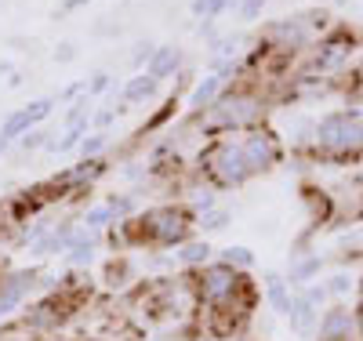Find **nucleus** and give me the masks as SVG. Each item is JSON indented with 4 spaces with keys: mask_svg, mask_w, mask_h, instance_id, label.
<instances>
[{
    "mask_svg": "<svg viewBox=\"0 0 363 341\" xmlns=\"http://www.w3.org/2000/svg\"><path fill=\"white\" fill-rule=\"evenodd\" d=\"M186 120H189V128H193L200 138H225V135L236 138V135H244V131H251V128H262V123H269V99L262 95L258 87L233 84L207 113L186 116Z\"/></svg>",
    "mask_w": 363,
    "mask_h": 341,
    "instance_id": "1",
    "label": "nucleus"
},
{
    "mask_svg": "<svg viewBox=\"0 0 363 341\" xmlns=\"http://www.w3.org/2000/svg\"><path fill=\"white\" fill-rule=\"evenodd\" d=\"M309 149L323 164H356V160H363V116L356 109L323 113L313 123Z\"/></svg>",
    "mask_w": 363,
    "mask_h": 341,
    "instance_id": "2",
    "label": "nucleus"
},
{
    "mask_svg": "<svg viewBox=\"0 0 363 341\" xmlns=\"http://www.w3.org/2000/svg\"><path fill=\"white\" fill-rule=\"evenodd\" d=\"M200 174L207 178L211 189H240L247 185L255 174L244 160V149H240V138L225 135V138H207L200 157H196Z\"/></svg>",
    "mask_w": 363,
    "mask_h": 341,
    "instance_id": "3",
    "label": "nucleus"
},
{
    "mask_svg": "<svg viewBox=\"0 0 363 341\" xmlns=\"http://www.w3.org/2000/svg\"><path fill=\"white\" fill-rule=\"evenodd\" d=\"M135 225H138V240H149L153 247H182L186 240H193L196 214L186 203H157L145 214H138Z\"/></svg>",
    "mask_w": 363,
    "mask_h": 341,
    "instance_id": "4",
    "label": "nucleus"
},
{
    "mask_svg": "<svg viewBox=\"0 0 363 341\" xmlns=\"http://www.w3.org/2000/svg\"><path fill=\"white\" fill-rule=\"evenodd\" d=\"M352 51H356V37L349 33L345 26H330L327 33L313 44L306 77H335V73H342L349 66Z\"/></svg>",
    "mask_w": 363,
    "mask_h": 341,
    "instance_id": "5",
    "label": "nucleus"
},
{
    "mask_svg": "<svg viewBox=\"0 0 363 341\" xmlns=\"http://www.w3.org/2000/svg\"><path fill=\"white\" fill-rule=\"evenodd\" d=\"M240 138V149H244V160L251 167V174H269L272 167H280L284 160V138L269 128V123H262V128H251Z\"/></svg>",
    "mask_w": 363,
    "mask_h": 341,
    "instance_id": "6",
    "label": "nucleus"
},
{
    "mask_svg": "<svg viewBox=\"0 0 363 341\" xmlns=\"http://www.w3.org/2000/svg\"><path fill=\"white\" fill-rule=\"evenodd\" d=\"M240 287H244V276L236 269L222 265V262H207L196 276V294L200 301H207L211 308H222V305H233Z\"/></svg>",
    "mask_w": 363,
    "mask_h": 341,
    "instance_id": "7",
    "label": "nucleus"
},
{
    "mask_svg": "<svg viewBox=\"0 0 363 341\" xmlns=\"http://www.w3.org/2000/svg\"><path fill=\"white\" fill-rule=\"evenodd\" d=\"M55 99L48 95V99H33V102H26L22 109H11L8 116H4V123H0V138H4L8 145H15L29 128H40V123L55 113Z\"/></svg>",
    "mask_w": 363,
    "mask_h": 341,
    "instance_id": "8",
    "label": "nucleus"
},
{
    "mask_svg": "<svg viewBox=\"0 0 363 341\" xmlns=\"http://www.w3.org/2000/svg\"><path fill=\"white\" fill-rule=\"evenodd\" d=\"M229 87H233V80H225L222 73H203V77H196L193 87L186 91V113H189V116L207 113L211 106H215V102L225 95Z\"/></svg>",
    "mask_w": 363,
    "mask_h": 341,
    "instance_id": "9",
    "label": "nucleus"
},
{
    "mask_svg": "<svg viewBox=\"0 0 363 341\" xmlns=\"http://www.w3.org/2000/svg\"><path fill=\"white\" fill-rule=\"evenodd\" d=\"M37 287V272L33 269H18V272H8L4 280H0V320H4L8 313H15V308L29 298V291Z\"/></svg>",
    "mask_w": 363,
    "mask_h": 341,
    "instance_id": "10",
    "label": "nucleus"
},
{
    "mask_svg": "<svg viewBox=\"0 0 363 341\" xmlns=\"http://www.w3.org/2000/svg\"><path fill=\"white\" fill-rule=\"evenodd\" d=\"M182 69H186V51H182V47H174V44H157L153 58H149V66H145V73L153 77L157 84H167V80H174Z\"/></svg>",
    "mask_w": 363,
    "mask_h": 341,
    "instance_id": "11",
    "label": "nucleus"
},
{
    "mask_svg": "<svg viewBox=\"0 0 363 341\" xmlns=\"http://www.w3.org/2000/svg\"><path fill=\"white\" fill-rule=\"evenodd\" d=\"M157 99H160V84L149 77L145 69L120 84V102H124L128 109H131V106H153Z\"/></svg>",
    "mask_w": 363,
    "mask_h": 341,
    "instance_id": "12",
    "label": "nucleus"
},
{
    "mask_svg": "<svg viewBox=\"0 0 363 341\" xmlns=\"http://www.w3.org/2000/svg\"><path fill=\"white\" fill-rule=\"evenodd\" d=\"M352 327H356V320L349 308H330V313H323V320L316 327V337L320 341H349Z\"/></svg>",
    "mask_w": 363,
    "mask_h": 341,
    "instance_id": "13",
    "label": "nucleus"
},
{
    "mask_svg": "<svg viewBox=\"0 0 363 341\" xmlns=\"http://www.w3.org/2000/svg\"><path fill=\"white\" fill-rule=\"evenodd\" d=\"M73 233H77V222H55L48 229V236L33 247L37 255H66L69 243H73Z\"/></svg>",
    "mask_w": 363,
    "mask_h": 341,
    "instance_id": "14",
    "label": "nucleus"
},
{
    "mask_svg": "<svg viewBox=\"0 0 363 341\" xmlns=\"http://www.w3.org/2000/svg\"><path fill=\"white\" fill-rule=\"evenodd\" d=\"M178 102H182V95H167L153 113L145 116V123H142V135H157V131H164L167 123L178 116Z\"/></svg>",
    "mask_w": 363,
    "mask_h": 341,
    "instance_id": "15",
    "label": "nucleus"
},
{
    "mask_svg": "<svg viewBox=\"0 0 363 341\" xmlns=\"http://www.w3.org/2000/svg\"><path fill=\"white\" fill-rule=\"evenodd\" d=\"M109 149H113V131H87L77 145L80 160H102Z\"/></svg>",
    "mask_w": 363,
    "mask_h": 341,
    "instance_id": "16",
    "label": "nucleus"
},
{
    "mask_svg": "<svg viewBox=\"0 0 363 341\" xmlns=\"http://www.w3.org/2000/svg\"><path fill=\"white\" fill-rule=\"evenodd\" d=\"M287 316H291V327H294L298 334H313V327H316V301H309L306 294L294 298Z\"/></svg>",
    "mask_w": 363,
    "mask_h": 341,
    "instance_id": "17",
    "label": "nucleus"
},
{
    "mask_svg": "<svg viewBox=\"0 0 363 341\" xmlns=\"http://www.w3.org/2000/svg\"><path fill=\"white\" fill-rule=\"evenodd\" d=\"M265 298H269V305L272 308H277V313H291V287H287V280H284V276H277V272H269L265 276Z\"/></svg>",
    "mask_w": 363,
    "mask_h": 341,
    "instance_id": "18",
    "label": "nucleus"
},
{
    "mask_svg": "<svg viewBox=\"0 0 363 341\" xmlns=\"http://www.w3.org/2000/svg\"><path fill=\"white\" fill-rule=\"evenodd\" d=\"M174 262L189 265V269H203L211 262V247L203 240H186L182 247H174Z\"/></svg>",
    "mask_w": 363,
    "mask_h": 341,
    "instance_id": "19",
    "label": "nucleus"
},
{
    "mask_svg": "<svg viewBox=\"0 0 363 341\" xmlns=\"http://www.w3.org/2000/svg\"><path fill=\"white\" fill-rule=\"evenodd\" d=\"M91 113H95V102H91L87 95H80L77 102H69L62 109V128H84V131H91Z\"/></svg>",
    "mask_w": 363,
    "mask_h": 341,
    "instance_id": "20",
    "label": "nucleus"
},
{
    "mask_svg": "<svg viewBox=\"0 0 363 341\" xmlns=\"http://www.w3.org/2000/svg\"><path fill=\"white\" fill-rule=\"evenodd\" d=\"M116 95H120V84H116L113 73L99 69V73L87 77V99H91V102H99V99H116Z\"/></svg>",
    "mask_w": 363,
    "mask_h": 341,
    "instance_id": "21",
    "label": "nucleus"
},
{
    "mask_svg": "<svg viewBox=\"0 0 363 341\" xmlns=\"http://www.w3.org/2000/svg\"><path fill=\"white\" fill-rule=\"evenodd\" d=\"M84 135H87L84 128H62L58 135H51V138H48L44 152H55V157H66V152H77V145H80V138H84Z\"/></svg>",
    "mask_w": 363,
    "mask_h": 341,
    "instance_id": "22",
    "label": "nucleus"
},
{
    "mask_svg": "<svg viewBox=\"0 0 363 341\" xmlns=\"http://www.w3.org/2000/svg\"><path fill=\"white\" fill-rule=\"evenodd\" d=\"M320 272V255H298L287 269V284H306Z\"/></svg>",
    "mask_w": 363,
    "mask_h": 341,
    "instance_id": "23",
    "label": "nucleus"
},
{
    "mask_svg": "<svg viewBox=\"0 0 363 341\" xmlns=\"http://www.w3.org/2000/svg\"><path fill=\"white\" fill-rule=\"evenodd\" d=\"M102 203L109 207V214H113L116 222H128V218H135V196H128V193H113V196H106Z\"/></svg>",
    "mask_w": 363,
    "mask_h": 341,
    "instance_id": "24",
    "label": "nucleus"
},
{
    "mask_svg": "<svg viewBox=\"0 0 363 341\" xmlns=\"http://www.w3.org/2000/svg\"><path fill=\"white\" fill-rule=\"evenodd\" d=\"M113 222H116V218L109 214V207H106V203H95V207H87V211H84V218H80V225L95 229V233H106V229H109Z\"/></svg>",
    "mask_w": 363,
    "mask_h": 341,
    "instance_id": "25",
    "label": "nucleus"
},
{
    "mask_svg": "<svg viewBox=\"0 0 363 341\" xmlns=\"http://www.w3.org/2000/svg\"><path fill=\"white\" fill-rule=\"evenodd\" d=\"M218 262L229 265V269H236V272H244V269L255 265V255H251V247H240V243H236V247H225Z\"/></svg>",
    "mask_w": 363,
    "mask_h": 341,
    "instance_id": "26",
    "label": "nucleus"
},
{
    "mask_svg": "<svg viewBox=\"0 0 363 341\" xmlns=\"http://www.w3.org/2000/svg\"><path fill=\"white\" fill-rule=\"evenodd\" d=\"M229 222H233V214H229L225 207H211V211L196 214V225H200L203 233H218V229H225Z\"/></svg>",
    "mask_w": 363,
    "mask_h": 341,
    "instance_id": "27",
    "label": "nucleus"
},
{
    "mask_svg": "<svg viewBox=\"0 0 363 341\" xmlns=\"http://www.w3.org/2000/svg\"><path fill=\"white\" fill-rule=\"evenodd\" d=\"M193 214H203V211H211V207H218V196H215V189L211 185H196V189L189 193V203H186Z\"/></svg>",
    "mask_w": 363,
    "mask_h": 341,
    "instance_id": "28",
    "label": "nucleus"
},
{
    "mask_svg": "<svg viewBox=\"0 0 363 341\" xmlns=\"http://www.w3.org/2000/svg\"><path fill=\"white\" fill-rule=\"evenodd\" d=\"M48 138H51V131H44V123H40V128H29L15 145H18L22 152H40V149L48 145Z\"/></svg>",
    "mask_w": 363,
    "mask_h": 341,
    "instance_id": "29",
    "label": "nucleus"
},
{
    "mask_svg": "<svg viewBox=\"0 0 363 341\" xmlns=\"http://www.w3.org/2000/svg\"><path fill=\"white\" fill-rule=\"evenodd\" d=\"M153 51H157V44L149 40V37L131 44V66H135V73H142V69L149 66V58H153Z\"/></svg>",
    "mask_w": 363,
    "mask_h": 341,
    "instance_id": "30",
    "label": "nucleus"
},
{
    "mask_svg": "<svg viewBox=\"0 0 363 341\" xmlns=\"http://www.w3.org/2000/svg\"><path fill=\"white\" fill-rule=\"evenodd\" d=\"M80 95H87V80H69V84H66L62 91H58V95H51V99L66 109V106H69V102H77Z\"/></svg>",
    "mask_w": 363,
    "mask_h": 341,
    "instance_id": "31",
    "label": "nucleus"
},
{
    "mask_svg": "<svg viewBox=\"0 0 363 341\" xmlns=\"http://www.w3.org/2000/svg\"><path fill=\"white\" fill-rule=\"evenodd\" d=\"M265 4H269V0H240V4H236V15L244 18V22H258L262 11H265Z\"/></svg>",
    "mask_w": 363,
    "mask_h": 341,
    "instance_id": "32",
    "label": "nucleus"
},
{
    "mask_svg": "<svg viewBox=\"0 0 363 341\" xmlns=\"http://www.w3.org/2000/svg\"><path fill=\"white\" fill-rule=\"evenodd\" d=\"M51 58L58 62V66H69V62H77V44L73 40H58L55 51H51Z\"/></svg>",
    "mask_w": 363,
    "mask_h": 341,
    "instance_id": "33",
    "label": "nucleus"
},
{
    "mask_svg": "<svg viewBox=\"0 0 363 341\" xmlns=\"http://www.w3.org/2000/svg\"><path fill=\"white\" fill-rule=\"evenodd\" d=\"M87 4H91V0H58L55 15H73V11H84Z\"/></svg>",
    "mask_w": 363,
    "mask_h": 341,
    "instance_id": "34",
    "label": "nucleus"
},
{
    "mask_svg": "<svg viewBox=\"0 0 363 341\" xmlns=\"http://www.w3.org/2000/svg\"><path fill=\"white\" fill-rule=\"evenodd\" d=\"M196 37H203L207 44H215V40H218V29H215V22H200V26H196Z\"/></svg>",
    "mask_w": 363,
    "mask_h": 341,
    "instance_id": "35",
    "label": "nucleus"
},
{
    "mask_svg": "<svg viewBox=\"0 0 363 341\" xmlns=\"http://www.w3.org/2000/svg\"><path fill=\"white\" fill-rule=\"evenodd\" d=\"M349 291V280L345 276H335V280H330V294H345Z\"/></svg>",
    "mask_w": 363,
    "mask_h": 341,
    "instance_id": "36",
    "label": "nucleus"
},
{
    "mask_svg": "<svg viewBox=\"0 0 363 341\" xmlns=\"http://www.w3.org/2000/svg\"><path fill=\"white\" fill-rule=\"evenodd\" d=\"M18 69H15V62L11 58H0V77H15Z\"/></svg>",
    "mask_w": 363,
    "mask_h": 341,
    "instance_id": "37",
    "label": "nucleus"
},
{
    "mask_svg": "<svg viewBox=\"0 0 363 341\" xmlns=\"http://www.w3.org/2000/svg\"><path fill=\"white\" fill-rule=\"evenodd\" d=\"M8 149H11V145H8L4 138H0V157H4V152H8Z\"/></svg>",
    "mask_w": 363,
    "mask_h": 341,
    "instance_id": "38",
    "label": "nucleus"
},
{
    "mask_svg": "<svg viewBox=\"0 0 363 341\" xmlns=\"http://www.w3.org/2000/svg\"><path fill=\"white\" fill-rule=\"evenodd\" d=\"M356 113H359V116H363V95H359V99H356Z\"/></svg>",
    "mask_w": 363,
    "mask_h": 341,
    "instance_id": "39",
    "label": "nucleus"
}]
</instances>
